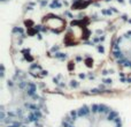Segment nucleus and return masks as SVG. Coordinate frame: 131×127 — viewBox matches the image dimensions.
I'll use <instances>...</instances> for the list:
<instances>
[{
	"label": "nucleus",
	"instance_id": "nucleus-1",
	"mask_svg": "<svg viewBox=\"0 0 131 127\" xmlns=\"http://www.w3.org/2000/svg\"><path fill=\"white\" fill-rule=\"evenodd\" d=\"M116 53L131 66V32L118 37L115 44Z\"/></svg>",
	"mask_w": 131,
	"mask_h": 127
},
{
	"label": "nucleus",
	"instance_id": "nucleus-2",
	"mask_svg": "<svg viewBox=\"0 0 131 127\" xmlns=\"http://www.w3.org/2000/svg\"><path fill=\"white\" fill-rule=\"evenodd\" d=\"M12 101H13V94L10 90L8 89H2L0 91V104L2 106H6V105L10 104Z\"/></svg>",
	"mask_w": 131,
	"mask_h": 127
},
{
	"label": "nucleus",
	"instance_id": "nucleus-3",
	"mask_svg": "<svg viewBox=\"0 0 131 127\" xmlns=\"http://www.w3.org/2000/svg\"><path fill=\"white\" fill-rule=\"evenodd\" d=\"M92 123L88 117H79L75 120V127H91Z\"/></svg>",
	"mask_w": 131,
	"mask_h": 127
},
{
	"label": "nucleus",
	"instance_id": "nucleus-4",
	"mask_svg": "<svg viewBox=\"0 0 131 127\" xmlns=\"http://www.w3.org/2000/svg\"><path fill=\"white\" fill-rule=\"evenodd\" d=\"M97 127H116V125L113 120H109V119H100V120L98 121Z\"/></svg>",
	"mask_w": 131,
	"mask_h": 127
}]
</instances>
